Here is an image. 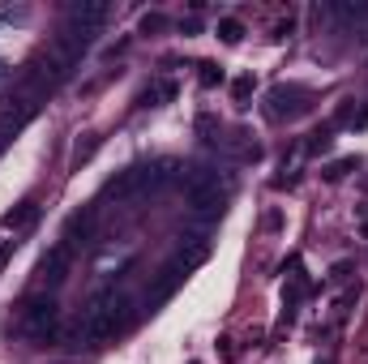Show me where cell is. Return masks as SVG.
I'll return each instance as SVG.
<instances>
[{
    "label": "cell",
    "mask_w": 368,
    "mask_h": 364,
    "mask_svg": "<svg viewBox=\"0 0 368 364\" xmlns=\"http://www.w3.org/2000/svg\"><path fill=\"white\" fill-rule=\"evenodd\" d=\"M94 232H99V211H94V206H82V211H73V215L65 219L61 244H65L69 253H77V249H86V244L94 240Z\"/></svg>",
    "instance_id": "5"
},
{
    "label": "cell",
    "mask_w": 368,
    "mask_h": 364,
    "mask_svg": "<svg viewBox=\"0 0 368 364\" xmlns=\"http://www.w3.org/2000/svg\"><path fill=\"white\" fill-rule=\"evenodd\" d=\"M296 99H308V90H304V86H274V90H270V99H266V103H270V108H266V112H270V120H283V116L300 112L304 103H296Z\"/></svg>",
    "instance_id": "6"
},
{
    "label": "cell",
    "mask_w": 368,
    "mask_h": 364,
    "mask_svg": "<svg viewBox=\"0 0 368 364\" xmlns=\"http://www.w3.org/2000/svg\"><path fill=\"white\" fill-rule=\"evenodd\" d=\"M197 69H201V86H219V82H223V69H219L215 61H201Z\"/></svg>",
    "instance_id": "13"
},
{
    "label": "cell",
    "mask_w": 368,
    "mask_h": 364,
    "mask_svg": "<svg viewBox=\"0 0 368 364\" xmlns=\"http://www.w3.org/2000/svg\"><path fill=\"white\" fill-rule=\"evenodd\" d=\"M347 275H351V262H338V266H334V270H330V283H343V279H347Z\"/></svg>",
    "instance_id": "18"
},
{
    "label": "cell",
    "mask_w": 368,
    "mask_h": 364,
    "mask_svg": "<svg viewBox=\"0 0 368 364\" xmlns=\"http://www.w3.org/2000/svg\"><path fill=\"white\" fill-rule=\"evenodd\" d=\"M180 176L176 159H154V163H133L120 176H112L103 184V197H146V193H159L163 184H172Z\"/></svg>",
    "instance_id": "2"
},
{
    "label": "cell",
    "mask_w": 368,
    "mask_h": 364,
    "mask_svg": "<svg viewBox=\"0 0 368 364\" xmlns=\"http://www.w3.org/2000/svg\"><path fill=\"white\" fill-rule=\"evenodd\" d=\"M201 262H205V244H193V249H180V253L172 257V262H167V266L159 270V279H154V291H150L146 300H150V304H159V300H167V296H172V291H176V287H180V283H184V279H189V275H193L197 266H201Z\"/></svg>",
    "instance_id": "4"
},
{
    "label": "cell",
    "mask_w": 368,
    "mask_h": 364,
    "mask_svg": "<svg viewBox=\"0 0 368 364\" xmlns=\"http://www.w3.org/2000/svg\"><path fill=\"white\" fill-rule=\"evenodd\" d=\"M176 90H180V86H176L172 77H167V82H159V86H146V90H141V108H159V103L176 99Z\"/></svg>",
    "instance_id": "9"
},
{
    "label": "cell",
    "mask_w": 368,
    "mask_h": 364,
    "mask_svg": "<svg viewBox=\"0 0 368 364\" xmlns=\"http://www.w3.org/2000/svg\"><path fill=\"white\" fill-rule=\"evenodd\" d=\"M240 34H244V26H240L236 18H223V22H219V39H223V43H240Z\"/></svg>",
    "instance_id": "12"
},
{
    "label": "cell",
    "mask_w": 368,
    "mask_h": 364,
    "mask_svg": "<svg viewBox=\"0 0 368 364\" xmlns=\"http://www.w3.org/2000/svg\"><path fill=\"white\" fill-rule=\"evenodd\" d=\"M330 146H334V125H326V129H317V133H312V137L304 142V150H308V154H326Z\"/></svg>",
    "instance_id": "10"
},
{
    "label": "cell",
    "mask_w": 368,
    "mask_h": 364,
    "mask_svg": "<svg viewBox=\"0 0 368 364\" xmlns=\"http://www.w3.org/2000/svg\"><path fill=\"white\" fill-rule=\"evenodd\" d=\"M351 168H355V154H347V159H338V163H330V168H326V180H343V176H347Z\"/></svg>",
    "instance_id": "14"
},
{
    "label": "cell",
    "mask_w": 368,
    "mask_h": 364,
    "mask_svg": "<svg viewBox=\"0 0 368 364\" xmlns=\"http://www.w3.org/2000/svg\"><path fill=\"white\" fill-rule=\"evenodd\" d=\"M18 330H26L30 339L39 343H51L61 330V304H56V291H39L30 300H22L18 308Z\"/></svg>",
    "instance_id": "3"
},
{
    "label": "cell",
    "mask_w": 368,
    "mask_h": 364,
    "mask_svg": "<svg viewBox=\"0 0 368 364\" xmlns=\"http://www.w3.org/2000/svg\"><path fill=\"white\" fill-rule=\"evenodd\" d=\"M125 322H129V296L125 291H99L86 304V313L69 326V343L73 347H94L103 339H112L116 330H125Z\"/></svg>",
    "instance_id": "1"
},
{
    "label": "cell",
    "mask_w": 368,
    "mask_h": 364,
    "mask_svg": "<svg viewBox=\"0 0 368 364\" xmlns=\"http://www.w3.org/2000/svg\"><path fill=\"white\" fill-rule=\"evenodd\" d=\"M18 236H22V232H13V227H5V223H0V266H5V262H9V253L22 244Z\"/></svg>",
    "instance_id": "11"
},
{
    "label": "cell",
    "mask_w": 368,
    "mask_h": 364,
    "mask_svg": "<svg viewBox=\"0 0 368 364\" xmlns=\"http://www.w3.org/2000/svg\"><path fill=\"white\" fill-rule=\"evenodd\" d=\"M163 26H167L163 13H146V18H141V34H154V30H163Z\"/></svg>",
    "instance_id": "17"
},
{
    "label": "cell",
    "mask_w": 368,
    "mask_h": 364,
    "mask_svg": "<svg viewBox=\"0 0 368 364\" xmlns=\"http://www.w3.org/2000/svg\"><path fill=\"white\" fill-rule=\"evenodd\" d=\"M108 5L103 0H77V5H69V22H82V26H90V30H103L108 26Z\"/></svg>",
    "instance_id": "8"
},
{
    "label": "cell",
    "mask_w": 368,
    "mask_h": 364,
    "mask_svg": "<svg viewBox=\"0 0 368 364\" xmlns=\"http://www.w3.org/2000/svg\"><path fill=\"white\" fill-rule=\"evenodd\" d=\"M69 262H73V253H69L65 244H56V249H47V253H43L39 275H43V279H51V291H56V287L65 283V275H69Z\"/></svg>",
    "instance_id": "7"
},
{
    "label": "cell",
    "mask_w": 368,
    "mask_h": 364,
    "mask_svg": "<svg viewBox=\"0 0 368 364\" xmlns=\"http://www.w3.org/2000/svg\"><path fill=\"white\" fill-rule=\"evenodd\" d=\"M197 133H201V137L215 133V116H197Z\"/></svg>",
    "instance_id": "19"
},
{
    "label": "cell",
    "mask_w": 368,
    "mask_h": 364,
    "mask_svg": "<svg viewBox=\"0 0 368 364\" xmlns=\"http://www.w3.org/2000/svg\"><path fill=\"white\" fill-rule=\"evenodd\" d=\"M94 150H99V137H86V142H77V146H73V163H86Z\"/></svg>",
    "instance_id": "15"
},
{
    "label": "cell",
    "mask_w": 368,
    "mask_h": 364,
    "mask_svg": "<svg viewBox=\"0 0 368 364\" xmlns=\"http://www.w3.org/2000/svg\"><path fill=\"white\" fill-rule=\"evenodd\" d=\"M231 94H236V103H240V108H244V103H248V94H253V77H236Z\"/></svg>",
    "instance_id": "16"
}]
</instances>
